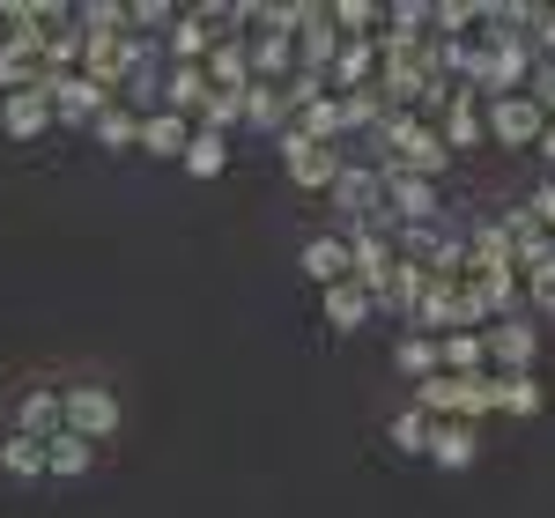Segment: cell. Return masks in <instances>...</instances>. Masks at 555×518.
I'll list each match as a JSON object with an SVG mask.
<instances>
[{"mask_svg": "<svg viewBox=\"0 0 555 518\" xmlns=\"http://www.w3.org/2000/svg\"><path fill=\"white\" fill-rule=\"evenodd\" d=\"M274 156H282V171L297 193H334V178L348 171V148L341 141H304V133H282L274 141Z\"/></svg>", "mask_w": 555, "mask_h": 518, "instance_id": "1", "label": "cell"}, {"mask_svg": "<svg viewBox=\"0 0 555 518\" xmlns=\"http://www.w3.org/2000/svg\"><path fill=\"white\" fill-rule=\"evenodd\" d=\"M481 133L496 141V148H541V133H548V119H541V104L518 89V96H481Z\"/></svg>", "mask_w": 555, "mask_h": 518, "instance_id": "2", "label": "cell"}, {"mask_svg": "<svg viewBox=\"0 0 555 518\" xmlns=\"http://www.w3.org/2000/svg\"><path fill=\"white\" fill-rule=\"evenodd\" d=\"M60 415H67V437L104 444V437L119 430V392L112 386H67L60 392Z\"/></svg>", "mask_w": 555, "mask_h": 518, "instance_id": "3", "label": "cell"}, {"mask_svg": "<svg viewBox=\"0 0 555 518\" xmlns=\"http://www.w3.org/2000/svg\"><path fill=\"white\" fill-rule=\"evenodd\" d=\"M489 363H496V378H526L533 363H541V326L526 319V311H512V319H496L489 334Z\"/></svg>", "mask_w": 555, "mask_h": 518, "instance_id": "4", "label": "cell"}, {"mask_svg": "<svg viewBox=\"0 0 555 518\" xmlns=\"http://www.w3.org/2000/svg\"><path fill=\"white\" fill-rule=\"evenodd\" d=\"M297 75H311V82H326V67H334V52H341V30H334V15L326 8H311L304 0V23H297Z\"/></svg>", "mask_w": 555, "mask_h": 518, "instance_id": "5", "label": "cell"}, {"mask_svg": "<svg viewBox=\"0 0 555 518\" xmlns=\"http://www.w3.org/2000/svg\"><path fill=\"white\" fill-rule=\"evenodd\" d=\"M326 200H334V216H341L348 230H356V222H378V208H385V193H378V171L348 156V171L334 178V193H326Z\"/></svg>", "mask_w": 555, "mask_h": 518, "instance_id": "6", "label": "cell"}, {"mask_svg": "<svg viewBox=\"0 0 555 518\" xmlns=\"http://www.w3.org/2000/svg\"><path fill=\"white\" fill-rule=\"evenodd\" d=\"M437 141H444V156L489 141V133H481V89H452V96H444V112H437Z\"/></svg>", "mask_w": 555, "mask_h": 518, "instance_id": "7", "label": "cell"}, {"mask_svg": "<svg viewBox=\"0 0 555 518\" xmlns=\"http://www.w3.org/2000/svg\"><path fill=\"white\" fill-rule=\"evenodd\" d=\"M378 82V38H341L334 67H326V96H348V89Z\"/></svg>", "mask_w": 555, "mask_h": 518, "instance_id": "8", "label": "cell"}, {"mask_svg": "<svg viewBox=\"0 0 555 518\" xmlns=\"http://www.w3.org/2000/svg\"><path fill=\"white\" fill-rule=\"evenodd\" d=\"M319 311H326L334 334H363V326L378 319V297H371L363 282H334V289H319Z\"/></svg>", "mask_w": 555, "mask_h": 518, "instance_id": "9", "label": "cell"}, {"mask_svg": "<svg viewBox=\"0 0 555 518\" xmlns=\"http://www.w3.org/2000/svg\"><path fill=\"white\" fill-rule=\"evenodd\" d=\"M201 75H208V89H230V96H245V89H253V44H245V30L215 44L208 60H201Z\"/></svg>", "mask_w": 555, "mask_h": 518, "instance_id": "10", "label": "cell"}, {"mask_svg": "<svg viewBox=\"0 0 555 518\" xmlns=\"http://www.w3.org/2000/svg\"><path fill=\"white\" fill-rule=\"evenodd\" d=\"M423 267H408V259H392V274L378 282V319H400V326H415V303H423Z\"/></svg>", "mask_w": 555, "mask_h": 518, "instance_id": "11", "label": "cell"}, {"mask_svg": "<svg viewBox=\"0 0 555 518\" xmlns=\"http://www.w3.org/2000/svg\"><path fill=\"white\" fill-rule=\"evenodd\" d=\"M429 459H437V467H452V475H460V467H474V459H481V430H474V423H460V415L429 423Z\"/></svg>", "mask_w": 555, "mask_h": 518, "instance_id": "12", "label": "cell"}, {"mask_svg": "<svg viewBox=\"0 0 555 518\" xmlns=\"http://www.w3.org/2000/svg\"><path fill=\"white\" fill-rule=\"evenodd\" d=\"M60 430H67V415H60V392H52V386H30L23 400H15V437H38V444H52Z\"/></svg>", "mask_w": 555, "mask_h": 518, "instance_id": "13", "label": "cell"}, {"mask_svg": "<svg viewBox=\"0 0 555 518\" xmlns=\"http://www.w3.org/2000/svg\"><path fill=\"white\" fill-rule=\"evenodd\" d=\"M0 127L15 133V141H38L52 127V96L44 89H15V96H0Z\"/></svg>", "mask_w": 555, "mask_h": 518, "instance_id": "14", "label": "cell"}, {"mask_svg": "<svg viewBox=\"0 0 555 518\" xmlns=\"http://www.w3.org/2000/svg\"><path fill=\"white\" fill-rule=\"evenodd\" d=\"M304 282H319V289H334V282H348V237H311L297 252Z\"/></svg>", "mask_w": 555, "mask_h": 518, "instance_id": "15", "label": "cell"}, {"mask_svg": "<svg viewBox=\"0 0 555 518\" xmlns=\"http://www.w3.org/2000/svg\"><path fill=\"white\" fill-rule=\"evenodd\" d=\"M437 371H444V378H481V371H489V341H481V334H444V341H437Z\"/></svg>", "mask_w": 555, "mask_h": 518, "instance_id": "16", "label": "cell"}, {"mask_svg": "<svg viewBox=\"0 0 555 518\" xmlns=\"http://www.w3.org/2000/svg\"><path fill=\"white\" fill-rule=\"evenodd\" d=\"M208 96H215V89H208L201 67H171V75H164V112H178V119H201Z\"/></svg>", "mask_w": 555, "mask_h": 518, "instance_id": "17", "label": "cell"}, {"mask_svg": "<svg viewBox=\"0 0 555 518\" xmlns=\"http://www.w3.org/2000/svg\"><path fill=\"white\" fill-rule=\"evenodd\" d=\"M185 141H193V119H178V112L141 119V156H185Z\"/></svg>", "mask_w": 555, "mask_h": 518, "instance_id": "18", "label": "cell"}, {"mask_svg": "<svg viewBox=\"0 0 555 518\" xmlns=\"http://www.w3.org/2000/svg\"><path fill=\"white\" fill-rule=\"evenodd\" d=\"M89 141H96V148H141V112H127V104H104V112L89 119Z\"/></svg>", "mask_w": 555, "mask_h": 518, "instance_id": "19", "label": "cell"}, {"mask_svg": "<svg viewBox=\"0 0 555 518\" xmlns=\"http://www.w3.org/2000/svg\"><path fill=\"white\" fill-rule=\"evenodd\" d=\"M178 164H185L193 178H222V171H230V141L193 127V141H185V156H178Z\"/></svg>", "mask_w": 555, "mask_h": 518, "instance_id": "20", "label": "cell"}, {"mask_svg": "<svg viewBox=\"0 0 555 518\" xmlns=\"http://www.w3.org/2000/svg\"><path fill=\"white\" fill-rule=\"evenodd\" d=\"M89 459H96V444H82V437H67V430L44 444V475H60V481L89 475Z\"/></svg>", "mask_w": 555, "mask_h": 518, "instance_id": "21", "label": "cell"}, {"mask_svg": "<svg viewBox=\"0 0 555 518\" xmlns=\"http://www.w3.org/2000/svg\"><path fill=\"white\" fill-rule=\"evenodd\" d=\"M326 15H334V30H341V38H378V30H385V8H378V0H334Z\"/></svg>", "mask_w": 555, "mask_h": 518, "instance_id": "22", "label": "cell"}, {"mask_svg": "<svg viewBox=\"0 0 555 518\" xmlns=\"http://www.w3.org/2000/svg\"><path fill=\"white\" fill-rule=\"evenodd\" d=\"M289 133H304V141H341V104L334 96H311L297 119H289Z\"/></svg>", "mask_w": 555, "mask_h": 518, "instance_id": "23", "label": "cell"}, {"mask_svg": "<svg viewBox=\"0 0 555 518\" xmlns=\"http://www.w3.org/2000/svg\"><path fill=\"white\" fill-rule=\"evenodd\" d=\"M392 371L423 386L429 371H437V341H429V334H400V348H392Z\"/></svg>", "mask_w": 555, "mask_h": 518, "instance_id": "24", "label": "cell"}, {"mask_svg": "<svg viewBox=\"0 0 555 518\" xmlns=\"http://www.w3.org/2000/svg\"><path fill=\"white\" fill-rule=\"evenodd\" d=\"M385 444H392V452H429V415L423 407H400V415L385 423Z\"/></svg>", "mask_w": 555, "mask_h": 518, "instance_id": "25", "label": "cell"}, {"mask_svg": "<svg viewBox=\"0 0 555 518\" xmlns=\"http://www.w3.org/2000/svg\"><path fill=\"white\" fill-rule=\"evenodd\" d=\"M0 467H8L15 481H38L44 475V444L38 437H8V444H0Z\"/></svg>", "mask_w": 555, "mask_h": 518, "instance_id": "26", "label": "cell"}, {"mask_svg": "<svg viewBox=\"0 0 555 518\" xmlns=\"http://www.w3.org/2000/svg\"><path fill=\"white\" fill-rule=\"evenodd\" d=\"M548 407V392H541V378L526 371V378H504V415H541Z\"/></svg>", "mask_w": 555, "mask_h": 518, "instance_id": "27", "label": "cell"}, {"mask_svg": "<svg viewBox=\"0 0 555 518\" xmlns=\"http://www.w3.org/2000/svg\"><path fill=\"white\" fill-rule=\"evenodd\" d=\"M518 297H533V311L555 319V259L541 267V274H518Z\"/></svg>", "mask_w": 555, "mask_h": 518, "instance_id": "28", "label": "cell"}, {"mask_svg": "<svg viewBox=\"0 0 555 518\" xmlns=\"http://www.w3.org/2000/svg\"><path fill=\"white\" fill-rule=\"evenodd\" d=\"M526 208H533V222H541V230L555 237V178L541 185V193H533V200H526Z\"/></svg>", "mask_w": 555, "mask_h": 518, "instance_id": "29", "label": "cell"}, {"mask_svg": "<svg viewBox=\"0 0 555 518\" xmlns=\"http://www.w3.org/2000/svg\"><path fill=\"white\" fill-rule=\"evenodd\" d=\"M533 156H548V164H555V119H548V133H541V148H533Z\"/></svg>", "mask_w": 555, "mask_h": 518, "instance_id": "30", "label": "cell"}]
</instances>
